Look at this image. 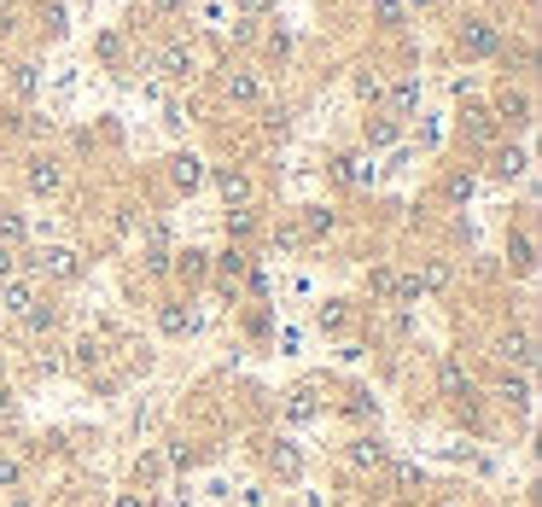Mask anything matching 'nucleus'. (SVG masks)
<instances>
[{"label":"nucleus","mask_w":542,"mask_h":507,"mask_svg":"<svg viewBox=\"0 0 542 507\" xmlns=\"http://www.w3.org/2000/svg\"><path fill=\"white\" fill-rule=\"evenodd\" d=\"M18 263H30L41 280H76V274H82V257H76L70 245H41V251L18 257Z\"/></svg>","instance_id":"1"},{"label":"nucleus","mask_w":542,"mask_h":507,"mask_svg":"<svg viewBox=\"0 0 542 507\" xmlns=\"http://www.w3.org/2000/svg\"><path fill=\"white\" fill-rule=\"evenodd\" d=\"M455 47H461V59H490V53L502 47V30H496L490 18H461V30H455Z\"/></svg>","instance_id":"2"},{"label":"nucleus","mask_w":542,"mask_h":507,"mask_svg":"<svg viewBox=\"0 0 542 507\" xmlns=\"http://www.w3.org/2000/svg\"><path fill=\"white\" fill-rule=\"evenodd\" d=\"M490 356H496L502 368L531 373V368H537V338H531V333H496V344H490Z\"/></svg>","instance_id":"3"},{"label":"nucleus","mask_w":542,"mask_h":507,"mask_svg":"<svg viewBox=\"0 0 542 507\" xmlns=\"http://www.w3.org/2000/svg\"><path fill=\"white\" fill-rule=\"evenodd\" d=\"M152 65L164 70L170 82H187V76L199 70V53H193V41H181V35H170V41L158 47V59H152Z\"/></svg>","instance_id":"4"},{"label":"nucleus","mask_w":542,"mask_h":507,"mask_svg":"<svg viewBox=\"0 0 542 507\" xmlns=\"http://www.w3.org/2000/svg\"><path fill=\"white\" fill-rule=\"evenodd\" d=\"M245 269H251V251H245V245H228L222 257H210V274H216V286H222L228 298L239 292V280H245Z\"/></svg>","instance_id":"5"},{"label":"nucleus","mask_w":542,"mask_h":507,"mask_svg":"<svg viewBox=\"0 0 542 507\" xmlns=\"http://www.w3.org/2000/svg\"><path fill=\"white\" fill-rule=\"evenodd\" d=\"M222 94H228V105H263V82H257V70L228 65V76H222Z\"/></svg>","instance_id":"6"},{"label":"nucleus","mask_w":542,"mask_h":507,"mask_svg":"<svg viewBox=\"0 0 542 507\" xmlns=\"http://www.w3.org/2000/svg\"><path fill=\"white\" fill-rule=\"evenodd\" d=\"M193 327H199V315H193L187 298H164V304H158V333L164 338H187Z\"/></svg>","instance_id":"7"},{"label":"nucleus","mask_w":542,"mask_h":507,"mask_svg":"<svg viewBox=\"0 0 542 507\" xmlns=\"http://www.w3.org/2000/svg\"><path fill=\"white\" fill-rule=\"evenodd\" d=\"M344 461H350L356 473H379V467L391 461V449H385V443L373 438V432H362L356 443H344Z\"/></svg>","instance_id":"8"},{"label":"nucleus","mask_w":542,"mask_h":507,"mask_svg":"<svg viewBox=\"0 0 542 507\" xmlns=\"http://www.w3.org/2000/svg\"><path fill=\"white\" fill-rule=\"evenodd\" d=\"M24 181H30V193H35V199H53V193L65 187V164H59V158H30Z\"/></svg>","instance_id":"9"},{"label":"nucleus","mask_w":542,"mask_h":507,"mask_svg":"<svg viewBox=\"0 0 542 507\" xmlns=\"http://www.w3.org/2000/svg\"><path fill=\"white\" fill-rule=\"evenodd\" d=\"M204 175H210V169H204L199 152H175V158H170V187H175V193H199Z\"/></svg>","instance_id":"10"},{"label":"nucleus","mask_w":542,"mask_h":507,"mask_svg":"<svg viewBox=\"0 0 542 507\" xmlns=\"http://www.w3.org/2000/svg\"><path fill=\"white\" fill-rule=\"evenodd\" d=\"M531 111H537V100H531L525 88H508V94L496 100L490 117H496V123H513V129H531Z\"/></svg>","instance_id":"11"},{"label":"nucleus","mask_w":542,"mask_h":507,"mask_svg":"<svg viewBox=\"0 0 542 507\" xmlns=\"http://www.w3.org/2000/svg\"><path fill=\"white\" fill-rule=\"evenodd\" d=\"M216 193L228 199V210H234V204H251V199H257V187H251V175H245V169H239V164H222V169H216Z\"/></svg>","instance_id":"12"},{"label":"nucleus","mask_w":542,"mask_h":507,"mask_svg":"<svg viewBox=\"0 0 542 507\" xmlns=\"http://www.w3.org/2000/svg\"><path fill=\"white\" fill-rule=\"evenodd\" d=\"M269 473L280 478V484H298V478H304V455H298L286 438H274L269 443Z\"/></svg>","instance_id":"13"},{"label":"nucleus","mask_w":542,"mask_h":507,"mask_svg":"<svg viewBox=\"0 0 542 507\" xmlns=\"http://www.w3.org/2000/svg\"><path fill=\"white\" fill-rule=\"evenodd\" d=\"M362 140H368V152H385V146L403 140V123H397L391 111H373L368 123H362Z\"/></svg>","instance_id":"14"},{"label":"nucleus","mask_w":542,"mask_h":507,"mask_svg":"<svg viewBox=\"0 0 542 507\" xmlns=\"http://www.w3.org/2000/svg\"><path fill=\"white\" fill-rule=\"evenodd\" d=\"M531 373H502L496 379V403H508V408H519V414H531Z\"/></svg>","instance_id":"15"},{"label":"nucleus","mask_w":542,"mask_h":507,"mask_svg":"<svg viewBox=\"0 0 542 507\" xmlns=\"http://www.w3.org/2000/svg\"><path fill=\"white\" fill-rule=\"evenodd\" d=\"M175 280H187V286H199V280H210V251H199V245H187V251H175L170 257Z\"/></svg>","instance_id":"16"},{"label":"nucleus","mask_w":542,"mask_h":507,"mask_svg":"<svg viewBox=\"0 0 542 507\" xmlns=\"http://www.w3.org/2000/svg\"><path fill=\"white\" fill-rule=\"evenodd\" d=\"M35 304V286L30 280H18V274H12V280H0V315H12V321H24V309Z\"/></svg>","instance_id":"17"},{"label":"nucleus","mask_w":542,"mask_h":507,"mask_svg":"<svg viewBox=\"0 0 542 507\" xmlns=\"http://www.w3.org/2000/svg\"><path fill=\"white\" fill-rule=\"evenodd\" d=\"M438 391L449 397V403H461V397H473V379H467V368L455 362V356H443L438 362Z\"/></svg>","instance_id":"18"},{"label":"nucleus","mask_w":542,"mask_h":507,"mask_svg":"<svg viewBox=\"0 0 542 507\" xmlns=\"http://www.w3.org/2000/svg\"><path fill=\"white\" fill-rule=\"evenodd\" d=\"M385 100H391V117L403 123L408 111L420 105V70H408V76H403V82H397V88H391V94H385Z\"/></svg>","instance_id":"19"},{"label":"nucleus","mask_w":542,"mask_h":507,"mask_svg":"<svg viewBox=\"0 0 542 507\" xmlns=\"http://www.w3.org/2000/svg\"><path fill=\"white\" fill-rule=\"evenodd\" d=\"M315 327H321V333H350V304H344V298H327V304H315Z\"/></svg>","instance_id":"20"},{"label":"nucleus","mask_w":542,"mask_h":507,"mask_svg":"<svg viewBox=\"0 0 542 507\" xmlns=\"http://www.w3.org/2000/svg\"><path fill=\"white\" fill-rule=\"evenodd\" d=\"M315 414H321V397H315V385H298V391L286 397V420H292V426H309Z\"/></svg>","instance_id":"21"},{"label":"nucleus","mask_w":542,"mask_h":507,"mask_svg":"<svg viewBox=\"0 0 542 507\" xmlns=\"http://www.w3.org/2000/svg\"><path fill=\"white\" fill-rule=\"evenodd\" d=\"M339 408L350 414V420H362V426H373V420H379V403H373V391H368V385H350Z\"/></svg>","instance_id":"22"},{"label":"nucleus","mask_w":542,"mask_h":507,"mask_svg":"<svg viewBox=\"0 0 542 507\" xmlns=\"http://www.w3.org/2000/svg\"><path fill=\"white\" fill-rule=\"evenodd\" d=\"M397 280H403V269H391V263L368 269V298L373 304H391V298H397Z\"/></svg>","instance_id":"23"},{"label":"nucleus","mask_w":542,"mask_h":507,"mask_svg":"<svg viewBox=\"0 0 542 507\" xmlns=\"http://www.w3.org/2000/svg\"><path fill=\"white\" fill-rule=\"evenodd\" d=\"M496 175H502V181L531 175V152H525V146H502V152H496Z\"/></svg>","instance_id":"24"},{"label":"nucleus","mask_w":542,"mask_h":507,"mask_svg":"<svg viewBox=\"0 0 542 507\" xmlns=\"http://www.w3.org/2000/svg\"><path fill=\"white\" fill-rule=\"evenodd\" d=\"M461 129L473 140H496V117H490V105H467L461 111Z\"/></svg>","instance_id":"25"},{"label":"nucleus","mask_w":542,"mask_h":507,"mask_svg":"<svg viewBox=\"0 0 542 507\" xmlns=\"http://www.w3.org/2000/svg\"><path fill=\"white\" fill-rule=\"evenodd\" d=\"M24 327H30V333H53V327H59V304H53V298H35V304L24 309Z\"/></svg>","instance_id":"26"},{"label":"nucleus","mask_w":542,"mask_h":507,"mask_svg":"<svg viewBox=\"0 0 542 507\" xmlns=\"http://www.w3.org/2000/svg\"><path fill=\"white\" fill-rule=\"evenodd\" d=\"M24 234H30V228H24V210L0 204V245H12V251H18V245H24Z\"/></svg>","instance_id":"27"},{"label":"nucleus","mask_w":542,"mask_h":507,"mask_svg":"<svg viewBox=\"0 0 542 507\" xmlns=\"http://www.w3.org/2000/svg\"><path fill=\"white\" fill-rule=\"evenodd\" d=\"M473 193H478V175H473V169H455V175L443 181V199H449V204H467Z\"/></svg>","instance_id":"28"},{"label":"nucleus","mask_w":542,"mask_h":507,"mask_svg":"<svg viewBox=\"0 0 542 507\" xmlns=\"http://www.w3.org/2000/svg\"><path fill=\"white\" fill-rule=\"evenodd\" d=\"M531 251H537V245H531V234H508V263H513L519 274L537 269V257H531Z\"/></svg>","instance_id":"29"},{"label":"nucleus","mask_w":542,"mask_h":507,"mask_svg":"<svg viewBox=\"0 0 542 507\" xmlns=\"http://www.w3.org/2000/svg\"><path fill=\"white\" fill-rule=\"evenodd\" d=\"M164 467H170V473H193V467H199V449H193V443H181V438H175L170 449H164Z\"/></svg>","instance_id":"30"},{"label":"nucleus","mask_w":542,"mask_h":507,"mask_svg":"<svg viewBox=\"0 0 542 507\" xmlns=\"http://www.w3.org/2000/svg\"><path fill=\"white\" fill-rule=\"evenodd\" d=\"M123 53H129V47H123V35H117V30H105L100 41H94V59H100V65H111V70L123 65Z\"/></svg>","instance_id":"31"},{"label":"nucleus","mask_w":542,"mask_h":507,"mask_svg":"<svg viewBox=\"0 0 542 507\" xmlns=\"http://www.w3.org/2000/svg\"><path fill=\"white\" fill-rule=\"evenodd\" d=\"M257 234V210H251V204H234V210H228V239H251Z\"/></svg>","instance_id":"32"},{"label":"nucleus","mask_w":542,"mask_h":507,"mask_svg":"<svg viewBox=\"0 0 542 507\" xmlns=\"http://www.w3.org/2000/svg\"><path fill=\"white\" fill-rule=\"evenodd\" d=\"M379 473H391V484H397V490H420V484H426V478H420V467H414V461H385V467H379Z\"/></svg>","instance_id":"33"},{"label":"nucleus","mask_w":542,"mask_h":507,"mask_svg":"<svg viewBox=\"0 0 542 507\" xmlns=\"http://www.w3.org/2000/svg\"><path fill=\"white\" fill-rule=\"evenodd\" d=\"M12 88L30 100L35 88H41V65H35V59H18V65H12Z\"/></svg>","instance_id":"34"},{"label":"nucleus","mask_w":542,"mask_h":507,"mask_svg":"<svg viewBox=\"0 0 542 507\" xmlns=\"http://www.w3.org/2000/svg\"><path fill=\"white\" fill-rule=\"evenodd\" d=\"M414 280H420V292H443V286H449V263H443V257H432V263L414 274Z\"/></svg>","instance_id":"35"},{"label":"nucleus","mask_w":542,"mask_h":507,"mask_svg":"<svg viewBox=\"0 0 542 507\" xmlns=\"http://www.w3.org/2000/svg\"><path fill=\"white\" fill-rule=\"evenodd\" d=\"M257 117H263V135H286V129H292V111H286V105H257Z\"/></svg>","instance_id":"36"},{"label":"nucleus","mask_w":542,"mask_h":507,"mask_svg":"<svg viewBox=\"0 0 542 507\" xmlns=\"http://www.w3.org/2000/svg\"><path fill=\"white\" fill-rule=\"evenodd\" d=\"M356 94H362L368 105H379L385 100V76H379V70H356Z\"/></svg>","instance_id":"37"},{"label":"nucleus","mask_w":542,"mask_h":507,"mask_svg":"<svg viewBox=\"0 0 542 507\" xmlns=\"http://www.w3.org/2000/svg\"><path fill=\"white\" fill-rule=\"evenodd\" d=\"M321 234H333V210L309 204V210H304V239H321Z\"/></svg>","instance_id":"38"},{"label":"nucleus","mask_w":542,"mask_h":507,"mask_svg":"<svg viewBox=\"0 0 542 507\" xmlns=\"http://www.w3.org/2000/svg\"><path fill=\"white\" fill-rule=\"evenodd\" d=\"M164 473H170V467H164V455H140V461H135V484H158Z\"/></svg>","instance_id":"39"},{"label":"nucleus","mask_w":542,"mask_h":507,"mask_svg":"<svg viewBox=\"0 0 542 507\" xmlns=\"http://www.w3.org/2000/svg\"><path fill=\"white\" fill-rule=\"evenodd\" d=\"M0 490H24V461L18 455H0Z\"/></svg>","instance_id":"40"},{"label":"nucleus","mask_w":542,"mask_h":507,"mask_svg":"<svg viewBox=\"0 0 542 507\" xmlns=\"http://www.w3.org/2000/svg\"><path fill=\"white\" fill-rule=\"evenodd\" d=\"M41 30H47V41H65V30H70L65 6H47V12H41Z\"/></svg>","instance_id":"41"},{"label":"nucleus","mask_w":542,"mask_h":507,"mask_svg":"<svg viewBox=\"0 0 542 507\" xmlns=\"http://www.w3.org/2000/svg\"><path fill=\"white\" fill-rule=\"evenodd\" d=\"M373 18H379L385 30H403V6H397V0H373Z\"/></svg>","instance_id":"42"},{"label":"nucleus","mask_w":542,"mask_h":507,"mask_svg":"<svg viewBox=\"0 0 542 507\" xmlns=\"http://www.w3.org/2000/svg\"><path fill=\"white\" fill-rule=\"evenodd\" d=\"M263 47H269V59H280V65L292 59V35H286V30H269V41H263Z\"/></svg>","instance_id":"43"},{"label":"nucleus","mask_w":542,"mask_h":507,"mask_svg":"<svg viewBox=\"0 0 542 507\" xmlns=\"http://www.w3.org/2000/svg\"><path fill=\"white\" fill-rule=\"evenodd\" d=\"M35 368H41V373H59V368H65V356H59V350H53V344H47V350H41V356H35Z\"/></svg>","instance_id":"44"},{"label":"nucleus","mask_w":542,"mask_h":507,"mask_svg":"<svg viewBox=\"0 0 542 507\" xmlns=\"http://www.w3.org/2000/svg\"><path fill=\"white\" fill-rule=\"evenodd\" d=\"M164 129H187V105H181V100L164 105Z\"/></svg>","instance_id":"45"},{"label":"nucleus","mask_w":542,"mask_h":507,"mask_svg":"<svg viewBox=\"0 0 542 507\" xmlns=\"http://www.w3.org/2000/svg\"><path fill=\"white\" fill-rule=\"evenodd\" d=\"M12 274H18V251H12V245H0V280H12Z\"/></svg>","instance_id":"46"},{"label":"nucleus","mask_w":542,"mask_h":507,"mask_svg":"<svg viewBox=\"0 0 542 507\" xmlns=\"http://www.w3.org/2000/svg\"><path fill=\"white\" fill-rule=\"evenodd\" d=\"M146 6H152V12H158V18H175V12H181V6H187V0H146Z\"/></svg>","instance_id":"47"},{"label":"nucleus","mask_w":542,"mask_h":507,"mask_svg":"<svg viewBox=\"0 0 542 507\" xmlns=\"http://www.w3.org/2000/svg\"><path fill=\"white\" fill-rule=\"evenodd\" d=\"M12 414H18V403H12V391L0 385V420H12Z\"/></svg>","instance_id":"48"},{"label":"nucleus","mask_w":542,"mask_h":507,"mask_svg":"<svg viewBox=\"0 0 542 507\" xmlns=\"http://www.w3.org/2000/svg\"><path fill=\"white\" fill-rule=\"evenodd\" d=\"M111 507H146V496H135V490H123V496H117Z\"/></svg>","instance_id":"49"},{"label":"nucleus","mask_w":542,"mask_h":507,"mask_svg":"<svg viewBox=\"0 0 542 507\" xmlns=\"http://www.w3.org/2000/svg\"><path fill=\"white\" fill-rule=\"evenodd\" d=\"M6 507H41V502H35V496H24V490H12V502H6Z\"/></svg>","instance_id":"50"},{"label":"nucleus","mask_w":542,"mask_h":507,"mask_svg":"<svg viewBox=\"0 0 542 507\" xmlns=\"http://www.w3.org/2000/svg\"><path fill=\"white\" fill-rule=\"evenodd\" d=\"M408 6H420V12H432V6H438V0H408Z\"/></svg>","instance_id":"51"},{"label":"nucleus","mask_w":542,"mask_h":507,"mask_svg":"<svg viewBox=\"0 0 542 507\" xmlns=\"http://www.w3.org/2000/svg\"><path fill=\"white\" fill-rule=\"evenodd\" d=\"M432 507H461V502H432Z\"/></svg>","instance_id":"52"},{"label":"nucleus","mask_w":542,"mask_h":507,"mask_svg":"<svg viewBox=\"0 0 542 507\" xmlns=\"http://www.w3.org/2000/svg\"><path fill=\"white\" fill-rule=\"evenodd\" d=\"M0 373H6V362H0Z\"/></svg>","instance_id":"53"}]
</instances>
